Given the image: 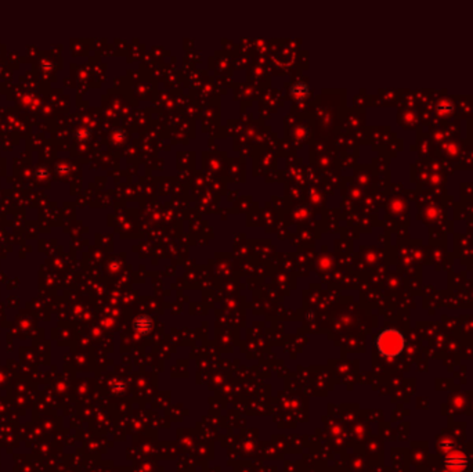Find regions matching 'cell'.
Instances as JSON below:
<instances>
[{
  "label": "cell",
  "mask_w": 473,
  "mask_h": 472,
  "mask_svg": "<svg viewBox=\"0 0 473 472\" xmlns=\"http://www.w3.org/2000/svg\"><path fill=\"white\" fill-rule=\"evenodd\" d=\"M469 460L467 454L458 450L457 447H453L444 453V467L450 472H462L467 470Z\"/></svg>",
  "instance_id": "7a4b0ae2"
},
{
  "label": "cell",
  "mask_w": 473,
  "mask_h": 472,
  "mask_svg": "<svg viewBox=\"0 0 473 472\" xmlns=\"http://www.w3.org/2000/svg\"><path fill=\"white\" fill-rule=\"evenodd\" d=\"M405 348V338L401 332L396 328H386L380 332L377 338V349L387 359L400 356Z\"/></svg>",
  "instance_id": "6da1fadb"
},
{
  "label": "cell",
  "mask_w": 473,
  "mask_h": 472,
  "mask_svg": "<svg viewBox=\"0 0 473 472\" xmlns=\"http://www.w3.org/2000/svg\"><path fill=\"white\" fill-rule=\"evenodd\" d=\"M150 327H151V321L148 317H144V323L141 324L139 320L136 321V328H139V330H143V332H145L147 330H150Z\"/></svg>",
  "instance_id": "3957f363"
}]
</instances>
